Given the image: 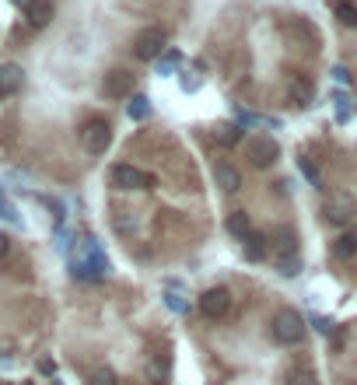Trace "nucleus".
<instances>
[{
	"label": "nucleus",
	"instance_id": "nucleus-1",
	"mask_svg": "<svg viewBox=\"0 0 357 385\" xmlns=\"http://www.w3.org/2000/svg\"><path fill=\"white\" fill-rule=\"evenodd\" d=\"M270 333H273V340H277V343L294 347V343H301V340H305V319H301L294 308H280V312H273Z\"/></svg>",
	"mask_w": 357,
	"mask_h": 385
},
{
	"label": "nucleus",
	"instance_id": "nucleus-2",
	"mask_svg": "<svg viewBox=\"0 0 357 385\" xmlns=\"http://www.w3.org/2000/svg\"><path fill=\"white\" fill-rule=\"evenodd\" d=\"M357 217V203L351 192H329L322 200V221L333 224V228H347Z\"/></svg>",
	"mask_w": 357,
	"mask_h": 385
},
{
	"label": "nucleus",
	"instance_id": "nucleus-3",
	"mask_svg": "<svg viewBox=\"0 0 357 385\" xmlns=\"http://www.w3.org/2000/svg\"><path fill=\"white\" fill-rule=\"evenodd\" d=\"M109 183L116 190H155V176L140 172L137 165H112L109 169Z\"/></svg>",
	"mask_w": 357,
	"mask_h": 385
},
{
	"label": "nucleus",
	"instance_id": "nucleus-4",
	"mask_svg": "<svg viewBox=\"0 0 357 385\" xmlns=\"http://www.w3.org/2000/svg\"><path fill=\"white\" fill-rule=\"evenodd\" d=\"M246 158H249V165H256V169H270V165L280 158V147H277L273 137L256 133V137L246 140Z\"/></svg>",
	"mask_w": 357,
	"mask_h": 385
},
{
	"label": "nucleus",
	"instance_id": "nucleus-5",
	"mask_svg": "<svg viewBox=\"0 0 357 385\" xmlns=\"http://www.w3.org/2000/svg\"><path fill=\"white\" fill-rule=\"evenodd\" d=\"M81 144L88 154H105V147L112 144V126L105 119H88L81 126Z\"/></svg>",
	"mask_w": 357,
	"mask_h": 385
},
{
	"label": "nucleus",
	"instance_id": "nucleus-6",
	"mask_svg": "<svg viewBox=\"0 0 357 385\" xmlns=\"http://www.w3.org/2000/svg\"><path fill=\"white\" fill-rule=\"evenodd\" d=\"M162 49H165V32L162 28H140L133 35V56L155 60V56H162Z\"/></svg>",
	"mask_w": 357,
	"mask_h": 385
},
{
	"label": "nucleus",
	"instance_id": "nucleus-7",
	"mask_svg": "<svg viewBox=\"0 0 357 385\" xmlns=\"http://www.w3.org/2000/svg\"><path fill=\"white\" fill-rule=\"evenodd\" d=\"M102 95H105V98H126V95H133V71H126V67H116V71H109V74L102 78Z\"/></svg>",
	"mask_w": 357,
	"mask_h": 385
},
{
	"label": "nucleus",
	"instance_id": "nucleus-8",
	"mask_svg": "<svg viewBox=\"0 0 357 385\" xmlns=\"http://www.w3.org/2000/svg\"><path fill=\"white\" fill-rule=\"evenodd\" d=\"M228 308H231V291L228 288H207L200 294V312L207 319H221V315H228Z\"/></svg>",
	"mask_w": 357,
	"mask_h": 385
},
{
	"label": "nucleus",
	"instance_id": "nucleus-9",
	"mask_svg": "<svg viewBox=\"0 0 357 385\" xmlns=\"http://www.w3.org/2000/svg\"><path fill=\"white\" fill-rule=\"evenodd\" d=\"M270 238H273L270 245H273V256H277V259H280V256H298V235H294L291 224H277Z\"/></svg>",
	"mask_w": 357,
	"mask_h": 385
},
{
	"label": "nucleus",
	"instance_id": "nucleus-10",
	"mask_svg": "<svg viewBox=\"0 0 357 385\" xmlns=\"http://www.w3.org/2000/svg\"><path fill=\"white\" fill-rule=\"evenodd\" d=\"M25 21L32 28H46L53 21V0H28L25 4Z\"/></svg>",
	"mask_w": 357,
	"mask_h": 385
},
{
	"label": "nucleus",
	"instance_id": "nucleus-11",
	"mask_svg": "<svg viewBox=\"0 0 357 385\" xmlns=\"http://www.w3.org/2000/svg\"><path fill=\"white\" fill-rule=\"evenodd\" d=\"M214 183L224 192H238L242 190V172H238L235 165H228V161H217V165H214Z\"/></svg>",
	"mask_w": 357,
	"mask_h": 385
},
{
	"label": "nucleus",
	"instance_id": "nucleus-12",
	"mask_svg": "<svg viewBox=\"0 0 357 385\" xmlns=\"http://www.w3.org/2000/svg\"><path fill=\"white\" fill-rule=\"evenodd\" d=\"M25 85V71L18 63H4L0 67V95H14Z\"/></svg>",
	"mask_w": 357,
	"mask_h": 385
},
{
	"label": "nucleus",
	"instance_id": "nucleus-13",
	"mask_svg": "<svg viewBox=\"0 0 357 385\" xmlns=\"http://www.w3.org/2000/svg\"><path fill=\"white\" fill-rule=\"evenodd\" d=\"M242 249H246V259L260 263V259L267 256V235H260V231H249V235L242 238Z\"/></svg>",
	"mask_w": 357,
	"mask_h": 385
},
{
	"label": "nucleus",
	"instance_id": "nucleus-14",
	"mask_svg": "<svg viewBox=\"0 0 357 385\" xmlns=\"http://www.w3.org/2000/svg\"><path fill=\"white\" fill-rule=\"evenodd\" d=\"M333 256H337V259H354L357 256V228L344 231V235L333 242Z\"/></svg>",
	"mask_w": 357,
	"mask_h": 385
},
{
	"label": "nucleus",
	"instance_id": "nucleus-15",
	"mask_svg": "<svg viewBox=\"0 0 357 385\" xmlns=\"http://www.w3.org/2000/svg\"><path fill=\"white\" fill-rule=\"evenodd\" d=\"M228 231H231L235 238H246V235L253 231V217H249L246 210H231V214H228Z\"/></svg>",
	"mask_w": 357,
	"mask_h": 385
},
{
	"label": "nucleus",
	"instance_id": "nucleus-16",
	"mask_svg": "<svg viewBox=\"0 0 357 385\" xmlns=\"http://www.w3.org/2000/svg\"><path fill=\"white\" fill-rule=\"evenodd\" d=\"M214 140H217L221 147H235V144L242 140V133H238V126H235V123H217Z\"/></svg>",
	"mask_w": 357,
	"mask_h": 385
},
{
	"label": "nucleus",
	"instance_id": "nucleus-17",
	"mask_svg": "<svg viewBox=\"0 0 357 385\" xmlns=\"http://www.w3.org/2000/svg\"><path fill=\"white\" fill-rule=\"evenodd\" d=\"M333 11H337L340 25H347V28H354V25H357V4H354V0H337V4H333Z\"/></svg>",
	"mask_w": 357,
	"mask_h": 385
},
{
	"label": "nucleus",
	"instance_id": "nucleus-18",
	"mask_svg": "<svg viewBox=\"0 0 357 385\" xmlns=\"http://www.w3.org/2000/svg\"><path fill=\"white\" fill-rule=\"evenodd\" d=\"M298 169H301V176H305L315 190H322V172L315 169V161H312V158H298Z\"/></svg>",
	"mask_w": 357,
	"mask_h": 385
},
{
	"label": "nucleus",
	"instance_id": "nucleus-19",
	"mask_svg": "<svg viewBox=\"0 0 357 385\" xmlns=\"http://www.w3.org/2000/svg\"><path fill=\"white\" fill-rule=\"evenodd\" d=\"M277 270H280L284 277H298V274H301V256H280V259H277Z\"/></svg>",
	"mask_w": 357,
	"mask_h": 385
},
{
	"label": "nucleus",
	"instance_id": "nucleus-20",
	"mask_svg": "<svg viewBox=\"0 0 357 385\" xmlns=\"http://www.w3.org/2000/svg\"><path fill=\"white\" fill-rule=\"evenodd\" d=\"M126 112H130V119H147V116H151V102H147L144 95H137L133 102H130Z\"/></svg>",
	"mask_w": 357,
	"mask_h": 385
},
{
	"label": "nucleus",
	"instance_id": "nucleus-21",
	"mask_svg": "<svg viewBox=\"0 0 357 385\" xmlns=\"http://www.w3.org/2000/svg\"><path fill=\"white\" fill-rule=\"evenodd\" d=\"M287 385H319V382H315V372L312 368H294L287 375Z\"/></svg>",
	"mask_w": 357,
	"mask_h": 385
},
{
	"label": "nucleus",
	"instance_id": "nucleus-22",
	"mask_svg": "<svg viewBox=\"0 0 357 385\" xmlns=\"http://www.w3.org/2000/svg\"><path fill=\"white\" fill-rule=\"evenodd\" d=\"M95 385H116V375H112L109 368H98V372H95Z\"/></svg>",
	"mask_w": 357,
	"mask_h": 385
},
{
	"label": "nucleus",
	"instance_id": "nucleus-23",
	"mask_svg": "<svg viewBox=\"0 0 357 385\" xmlns=\"http://www.w3.org/2000/svg\"><path fill=\"white\" fill-rule=\"evenodd\" d=\"M291 95H294V98H301V102H305V98L312 95V85H308V81H305V85H298V81H294V85H291Z\"/></svg>",
	"mask_w": 357,
	"mask_h": 385
},
{
	"label": "nucleus",
	"instance_id": "nucleus-24",
	"mask_svg": "<svg viewBox=\"0 0 357 385\" xmlns=\"http://www.w3.org/2000/svg\"><path fill=\"white\" fill-rule=\"evenodd\" d=\"M0 217H7V221H14V224H18V214H14V207L4 200V192H0Z\"/></svg>",
	"mask_w": 357,
	"mask_h": 385
},
{
	"label": "nucleus",
	"instance_id": "nucleus-25",
	"mask_svg": "<svg viewBox=\"0 0 357 385\" xmlns=\"http://www.w3.org/2000/svg\"><path fill=\"white\" fill-rule=\"evenodd\" d=\"M165 301H169V308H172V312H186V305L178 301V294H165Z\"/></svg>",
	"mask_w": 357,
	"mask_h": 385
},
{
	"label": "nucleus",
	"instance_id": "nucleus-26",
	"mask_svg": "<svg viewBox=\"0 0 357 385\" xmlns=\"http://www.w3.org/2000/svg\"><path fill=\"white\" fill-rule=\"evenodd\" d=\"M7 249H11V242H7V235H4V231H0V259H4V256H7Z\"/></svg>",
	"mask_w": 357,
	"mask_h": 385
},
{
	"label": "nucleus",
	"instance_id": "nucleus-27",
	"mask_svg": "<svg viewBox=\"0 0 357 385\" xmlns=\"http://www.w3.org/2000/svg\"><path fill=\"white\" fill-rule=\"evenodd\" d=\"M315 326H319L322 333H333V322H326V319H315Z\"/></svg>",
	"mask_w": 357,
	"mask_h": 385
},
{
	"label": "nucleus",
	"instance_id": "nucleus-28",
	"mask_svg": "<svg viewBox=\"0 0 357 385\" xmlns=\"http://www.w3.org/2000/svg\"><path fill=\"white\" fill-rule=\"evenodd\" d=\"M14 4H28V0H14Z\"/></svg>",
	"mask_w": 357,
	"mask_h": 385
},
{
	"label": "nucleus",
	"instance_id": "nucleus-29",
	"mask_svg": "<svg viewBox=\"0 0 357 385\" xmlns=\"http://www.w3.org/2000/svg\"><path fill=\"white\" fill-rule=\"evenodd\" d=\"M21 385H32V382H21Z\"/></svg>",
	"mask_w": 357,
	"mask_h": 385
}]
</instances>
